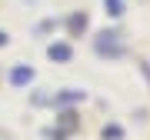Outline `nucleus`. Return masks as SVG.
Here are the masks:
<instances>
[{
  "label": "nucleus",
  "mask_w": 150,
  "mask_h": 140,
  "mask_svg": "<svg viewBox=\"0 0 150 140\" xmlns=\"http://www.w3.org/2000/svg\"><path fill=\"white\" fill-rule=\"evenodd\" d=\"M50 57H57V60H67V57H70V47L57 43V47H50Z\"/></svg>",
  "instance_id": "obj_1"
},
{
  "label": "nucleus",
  "mask_w": 150,
  "mask_h": 140,
  "mask_svg": "<svg viewBox=\"0 0 150 140\" xmlns=\"http://www.w3.org/2000/svg\"><path fill=\"white\" fill-rule=\"evenodd\" d=\"M103 137H107V140H120V137H123V130H120L117 124H110L107 130H103Z\"/></svg>",
  "instance_id": "obj_2"
},
{
  "label": "nucleus",
  "mask_w": 150,
  "mask_h": 140,
  "mask_svg": "<svg viewBox=\"0 0 150 140\" xmlns=\"http://www.w3.org/2000/svg\"><path fill=\"white\" fill-rule=\"evenodd\" d=\"M30 80V70H13V83H27Z\"/></svg>",
  "instance_id": "obj_3"
},
{
  "label": "nucleus",
  "mask_w": 150,
  "mask_h": 140,
  "mask_svg": "<svg viewBox=\"0 0 150 140\" xmlns=\"http://www.w3.org/2000/svg\"><path fill=\"white\" fill-rule=\"evenodd\" d=\"M0 43H4V33H0Z\"/></svg>",
  "instance_id": "obj_4"
}]
</instances>
